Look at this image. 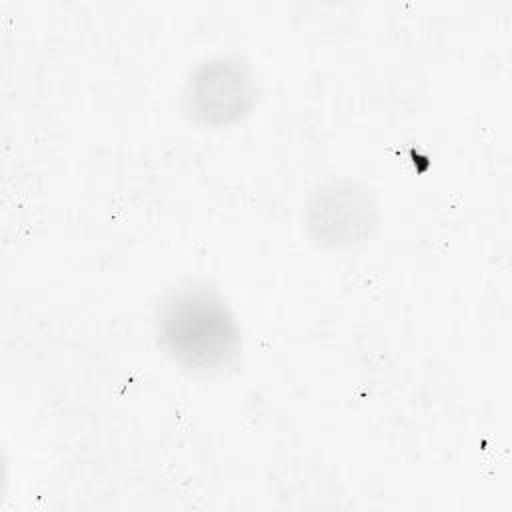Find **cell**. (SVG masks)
<instances>
[{"instance_id":"cell-1","label":"cell","mask_w":512,"mask_h":512,"mask_svg":"<svg viewBox=\"0 0 512 512\" xmlns=\"http://www.w3.org/2000/svg\"><path fill=\"white\" fill-rule=\"evenodd\" d=\"M164 332L174 354L198 366L226 360L236 342V330L226 310L206 296L176 300L168 310Z\"/></svg>"}]
</instances>
